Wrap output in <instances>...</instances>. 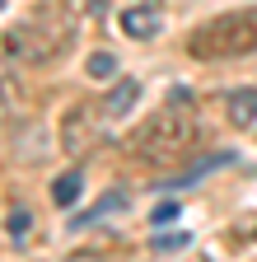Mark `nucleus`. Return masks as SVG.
Masks as SVG:
<instances>
[{"mask_svg":"<svg viewBox=\"0 0 257 262\" xmlns=\"http://www.w3.org/2000/svg\"><path fill=\"white\" fill-rule=\"evenodd\" d=\"M71 42H75V14L66 5H47L5 33V56L19 66H47L56 56H66Z\"/></svg>","mask_w":257,"mask_h":262,"instance_id":"f03ea898","label":"nucleus"},{"mask_svg":"<svg viewBox=\"0 0 257 262\" xmlns=\"http://www.w3.org/2000/svg\"><path fill=\"white\" fill-rule=\"evenodd\" d=\"M197 136H201V122H197V108H192V94L173 89L169 108L145 117L141 131L131 136V155L145 159V164H173L197 145Z\"/></svg>","mask_w":257,"mask_h":262,"instance_id":"f257e3e1","label":"nucleus"},{"mask_svg":"<svg viewBox=\"0 0 257 262\" xmlns=\"http://www.w3.org/2000/svg\"><path fill=\"white\" fill-rule=\"evenodd\" d=\"M10 122H14V94L5 89V80H0V136L10 131Z\"/></svg>","mask_w":257,"mask_h":262,"instance_id":"9b49d317","label":"nucleus"},{"mask_svg":"<svg viewBox=\"0 0 257 262\" xmlns=\"http://www.w3.org/2000/svg\"><path fill=\"white\" fill-rule=\"evenodd\" d=\"M84 71H89V80H99V84H108V80H117V56H112V52H94Z\"/></svg>","mask_w":257,"mask_h":262,"instance_id":"1a4fd4ad","label":"nucleus"},{"mask_svg":"<svg viewBox=\"0 0 257 262\" xmlns=\"http://www.w3.org/2000/svg\"><path fill=\"white\" fill-rule=\"evenodd\" d=\"M10 234H14V239H24V234H28V211H24V206L10 215Z\"/></svg>","mask_w":257,"mask_h":262,"instance_id":"4468645a","label":"nucleus"},{"mask_svg":"<svg viewBox=\"0 0 257 262\" xmlns=\"http://www.w3.org/2000/svg\"><path fill=\"white\" fill-rule=\"evenodd\" d=\"M252 52H257V5L215 14L187 38V56L197 61H239Z\"/></svg>","mask_w":257,"mask_h":262,"instance_id":"7ed1b4c3","label":"nucleus"},{"mask_svg":"<svg viewBox=\"0 0 257 262\" xmlns=\"http://www.w3.org/2000/svg\"><path fill=\"white\" fill-rule=\"evenodd\" d=\"M117 206H126V196H122V192H108L94 211H84V215H80V220H71V225H75V229H80V225H94L99 215H108V211H117Z\"/></svg>","mask_w":257,"mask_h":262,"instance_id":"9d476101","label":"nucleus"},{"mask_svg":"<svg viewBox=\"0 0 257 262\" xmlns=\"http://www.w3.org/2000/svg\"><path fill=\"white\" fill-rule=\"evenodd\" d=\"M80 192H84V178L71 169V173H61V178L52 183V202H56V206H75V202H80Z\"/></svg>","mask_w":257,"mask_h":262,"instance_id":"6e6552de","label":"nucleus"},{"mask_svg":"<svg viewBox=\"0 0 257 262\" xmlns=\"http://www.w3.org/2000/svg\"><path fill=\"white\" fill-rule=\"evenodd\" d=\"M150 220H154V229H164V225H173V220H178V202H159Z\"/></svg>","mask_w":257,"mask_h":262,"instance_id":"f8f14e48","label":"nucleus"},{"mask_svg":"<svg viewBox=\"0 0 257 262\" xmlns=\"http://www.w3.org/2000/svg\"><path fill=\"white\" fill-rule=\"evenodd\" d=\"M154 248L159 253H178V248H187V234H154Z\"/></svg>","mask_w":257,"mask_h":262,"instance_id":"ddd939ff","label":"nucleus"},{"mask_svg":"<svg viewBox=\"0 0 257 262\" xmlns=\"http://www.w3.org/2000/svg\"><path fill=\"white\" fill-rule=\"evenodd\" d=\"M229 122L234 126H252L257 122V89H234L229 94Z\"/></svg>","mask_w":257,"mask_h":262,"instance_id":"0eeeda50","label":"nucleus"},{"mask_svg":"<svg viewBox=\"0 0 257 262\" xmlns=\"http://www.w3.org/2000/svg\"><path fill=\"white\" fill-rule=\"evenodd\" d=\"M103 131H108V117H103V103H75L66 108V117H61V150L66 155H84L103 141Z\"/></svg>","mask_w":257,"mask_h":262,"instance_id":"20e7f679","label":"nucleus"},{"mask_svg":"<svg viewBox=\"0 0 257 262\" xmlns=\"http://www.w3.org/2000/svg\"><path fill=\"white\" fill-rule=\"evenodd\" d=\"M136 98H141V84H136V80H122V84L103 98V117H108V122H112V117H126V113L136 108Z\"/></svg>","mask_w":257,"mask_h":262,"instance_id":"423d86ee","label":"nucleus"},{"mask_svg":"<svg viewBox=\"0 0 257 262\" xmlns=\"http://www.w3.org/2000/svg\"><path fill=\"white\" fill-rule=\"evenodd\" d=\"M159 28H164L159 5H131V10H122V33H131L136 42H150Z\"/></svg>","mask_w":257,"mask_h":262,"instance_id":"39448f33","label":"nucleus"},{"mask_svg":"<svg viewBox=\"0 0 257 262\" xmlns=\"http://www.w3.org/2000/svg\"><path fill=\"white\" fill-rule=\"evenodd\" d=\"M0 10H5V0H0Z\"/></svg>","mask_w":257,"mask_h":262,"instance_id":"2eb2a0df","label":"nucleus"}]
</instances>
